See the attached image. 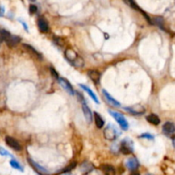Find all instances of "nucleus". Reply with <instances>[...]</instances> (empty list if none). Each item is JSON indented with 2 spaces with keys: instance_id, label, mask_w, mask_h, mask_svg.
Here are the masks:
<instances>
[{
  "instance_id": "1",
  "label": "nucleus",
  "mask_w": 175,
  "mask_h": 175,
  "mask_svg": "<svg viewBox=\"0 0 175 175\" xmlns=\"http://www.w3.org/2000/svg\"><path fill=\"white\" fill-rule=\"evenodd\" d=\"M109 112L111 115V116L115 118V120H116L117 123L120 125L121 129H123L125 131L127 130L129 125H128L127 120L125 118L123 115H121V114L117 112V111H114V110H109Z\"/></svg>"
},
{
  "instance_id": "2",
  "label": "nucleus",
  "mask_w": 175,
  "mask_h": 175,
  "mask_svg": "<svg viewBox=\"0 0 175 175\" xmlns=\"http://www.w3.org/2000/svg\"><path fill=\"white\" fill-rule=\"evenodd\" d=\"M103 136L107 140L113 141L119 136V132L117 131V128L112 124L108 125L106 128L103 130Z\"/></svg>"
},
{
  "instance_id": "3",
  "label": "nucleus",
  "mask_w": 175,
  "mask_h": 175,
  "mask_svg": "<svg viewBox=\"0 0 175 175\" xmlns=\"http://www.w3.org/2000/svg\"><path fill=\"white\" fill-rule=\"evenodd\" d=\"M27 161H28V163L30 164V166L32 167V168L36 171V173L40 175H49V172L48 170H46L44 167H42V166H40V164H38L36 161H34L33 159H31V158H28L27 159Z\"/></svg>"
},
{
  "instance_id": "4",
  "label": "nucleus",
  "mask_w": 175,
  "mask_h": 175,
  "mask_svg": "<svg viewBox=\"0 0 175 175\" xmlns=\"http://www.w3.org/2000/svg\"><path fill=\"white\" fill-rule=\"evenodd\" d=\"M124 110L132 115H142L145 112V109L140 104H135V105L126 107L124 108Z\"/></svg>"
},
{
  "instance_id": "5",
  "label": "nucleus",
  "mask_w": 175,
  "mask_h": 175,
  "mask_svg": "<svg viewBox=\"0 0 175 175\" xmlns=\"http://www.w3.org/2000/svg\"><path fill=\"white\" fill-rule=\"evenodd\" d=\"M5 142H6L8 146H10L11 149L16 150V151H21L22 150V147L20 144V143L16 139L12 138V137H10V136L6 137L5 138Z\"/></svg>"
},
{
  "instance_id": "6",
  "label": "nucleus",
  "mask_w": 175,
  "mask_h": 175,
  "mask_svg": "<svg viewBox=\"0 0 175 175\" xmlns=\"http://www.w3.org/2000/svg\"><path fill=\"white\" fill-rule=\"evenodd\" d=\"M58 82L59 84L62 85V87L63 88L69 95L73 96V94H74V91H73V86H72V85L70 84L69 80H66L64 78H58Z\"/></svg>"
},
{
  "instance_id": "7",
  "label": "nucleus",
  "mask_w": 175,
  "mask_h": 175,
  "mask_svg": "<svg viewBox=\"0 0 175 175\" xmlns=\"http://www.w3.org/2000/svg\"><path fill=\"white\" fill-rule=\"evenodd\" d=\"M120 152L124 155H130L132 153L133 151V148H132V144L131 142H128L126 140H123L121 144H120Z\"/></svg>"
},
{
  "instance_id": "8",
  "label": "nucleus",
  "mask_w": 175,
  "mask_h": 175,
  "mask_svg": "<svg viewBox=\"0 0 175 175\" xmlns=\"http://www.w3.org/2000/svg\"><path fill=\"white\" fill-rule=\"evenodd\" d=\"M100 170L104 175H116L115 168L110 164H102L100 166Z\"/></svg>"
},
{
  "instance_id": "9",
  "label": "nucleus",
  "mask_w": 175,
  "mask_h": 175,
  "mask_svg": "<svg viewBox=\"0 0 175 175\" xmlns=\"http://www.w3.org/2000/svg\"><path fill=\"white\" fill-rule=\"evenodd\" d=\"M162 131L166 135H172V134L175 133V125L173 122L168 121L162 126Z\"/></svg>"
},
{
  "instance_id": "10",
  "label": "nucleus",
  "mask_w": 175,
  "mask_h": 175,
  "mask_svg": "<svg viewBox=\"0 0 175 175\" xmlns=\"http://www.w3.org/2000/svg\"><path fill=\"white\" fill-rule=\"evenodd\" d=\"M65 56L69 62L73 63L76 60L77 57L79 56V55H78V53H77L76 51L73 50L72 48H68L65 51Z\"/></svg>"
},
{
  "instance_id": "11",
  "label": "nucleus",
  "mask_w": 175,
  "mask_h": 175,
  "mask_svg": "<svg viewBox=\"0 0 175 175\" xmlns=\"http://www.w3.org/2000/svg\"><path fill=\"white\" fill-rule=\"evenodd\" d=\"M102 94H103V97H104V98L107 100V102H109L110 104H111L112 106H115V107H120V103L118 101H117L116 99H115L112 97V96L110 95V93L108 92V91H106V90H102Z\"/></svg>"
},
{
  "instance_id": "12",
  "label": "nucleus",
  "mask_w": 175,
  "mask_h": 175,
  "mask_svg": "<svg viewBox=\"0 0 175 175\" xmlns=\"http://www.w3.org/2000/svg\"><path fill=\"white\" fill-rule=\"evenodd\" d=\"M23 46L25 48L27 51H28V53H29L30 55H32L34 57V58L38 59V60H42V55L40 54V52H38V51L33 47V46H31L30 44H23Z\"/></svg>"
},
{
  "instance_id": "13",
  "label": "nucleus",
  "mask_w": 175,
  "mask_h": 175,
  "mask_svg": "<svg viewBox=\"0 0 175 175\" xmlns=\"http://www.w3.org/2000/svg\"><path fill=\"white\" fill-rule=\"evenodd\" d=\"M38 27L41 33H47L49 31V24L44 17H40L38 20Z\"/></svg>"
},
{
  "instance_id": "14",
  "label": "nucleus",
  "mask_w": 175,
  "mask_h": 175,
  "mask_svg": "<svg viewBox=\"0 0 175 175\" xmlns=\"http://www.w3.org/2000/svg\"><path fill=\"white\" fill-rule=\"evenodd\" d=\"M87 74L88 76H89V78L93 81V83L98 84L99 81H100V79H101V73H99L98 71H97V70H94V69L89 70Z\"/></svg>"
},
{
  "instance_id": "15",
  "label": "nucleus",
  "mask_w": 175,
  "mask_h": 175,
  "mask_svg": "<svg viewBox=\"0 0 175 175\" xmlns=\"http://www.w3.org/2000/svg\"><path fill=\"white\" fill-rule=\"evenodd\" d=\"M126 165H127V168L128 169H130V170H136L137 168H139V160H137L135 157H130L127 160Z\"/></svg>"
},
{
  "instance_id": "16",
  "label": "nucleus",
  "mask_w": 175,
  "mask_h": 175,
  "mask_svg": "<svg viewBox=\"0 0 175 175\" xmlns=\"http://www.w3.org/2000/svg\"><path fill=\"white\" fill-rule=\"evenodd\" d=\"M82 110H83V113H84L85 118L86 121L88 123H91L92 121V117H93L92 116V113H91V110L89 109V107L85 102L82 103Z\"/></svg>"
},
{
  "instance_id": "17",
  "label": "nucleus",
  "mask_w": 175,
  "mask_h": 175,
  "mask_svg": "<svg viewBox=\"0 0 175 175\" xmlns=\"http://www.w3.org/2000/svg\"><path fill=\"white\" fill-rule=\"evenodd\" d=\"M20 41H21V38L18 36H15V35H10V37L8 40H5L6 44H7L10 47H14V46H15Z\"/></svg>"
},
{
  "instance_id": "18",
  "label": "nucleus",
  "mask_w": 175,
  "mask_h": 175,
  "mask_svg": "<svg viewBox=\"0 0 175 175\" xmlns=\"http://www.w3.org/2000/svg\"><path fill=\"white\" fill-rule=\"evenodd\" d=\"M146 120H148L150 123H151V124L155 125V126L159 125L160 122V118L157 116L156 114H150V115H149L148 116L146 117Z\"/></svg>"
},
{
  "instance_id": "19",
  "label": "nucleus",
  "mask_w": 175,
  "mask_h": 175,
  "mask_svg": "<svg viewBox=\"0 0 175 175\" xmlns=\"http://www.w3.org/2000/svg\"><path fill=\"white\" fill-rule=\"evenodd\" d=\"M80 87H81V88H82L83 90H85V91H86V92H87L88 95L90 96V97H91V98H92V99H93V100H94V102H95L96 103H99L98 98H97V96H96L95 93H94L93 91H91V89H90V88L87 87V86H85V85H82V84H80Z\"/></svg>"
},
{
  "instance_id": "20",
  "label": "nucleus",
  "mask_w": 175,
  "mask_h": 175,
  "mask_svg": "<svg viewBox=\"0 0 175 175\" xmlns=\"http://www.w3.org/2000/svg\"><path fill=\"white\" fill-rule=\"evenodd\" d=\"M92 169H94L93 165L90 163V162H88V161H85L84 163H82V165L80 166V170L83 173H88Z\"/></svg>"
},
{
  "instance_id": "21",
  "label": "nucleus",
  "mask_w": 175,
  "mask_h": 175,
  "mask_svg": "<svg viewBox=\"0 0 175 175\" xmlns=\"http://www.w3.org/2000/svg\"><path fill=\"white\" fill-rule=\"evenodd\" d=\"M94 120H95V124L98 128H102L104 125V121L102 120L101 115L98 112H94Z\"/></svg>"
},
{
  "instance_id": "22",
  "label": "nucleus",
  "mask_w": 175,
  "mask_h": 175,
  "mask_svg": "<svg viewBox=\"0 0 175 175\" xmlns=\"http://www.w3.org/2000/svg\"><path fill=\"white\" fill-rule=\"evenodd\" d=\"M10 166L12 167V168H15V169H16V170H19V171H21V172L24 171L23 167H22V165L20 164V163H19L17 160H15V159H12V160H10Z\"/></svg>"
},
{
  "instance_id": "23",
  "label": "nucleus",
  "mask_w": 175,
  "mask_h": 175,
  "mask_svg": "<svg viewBox=\"0 0 175 175\" xmlns=\"http://www.w3.org/2000/svg\"><path fill=\"white\" fill-rule=\"evenodd\" d=\"M74 67H76V68H82L85 64V62H84V59L82 58L81 56H78L76 58V60L74 61V62L72 63Z\"/></svg>"
},
{
  "instance_id": "24",
  "label": "nucleus",
  "mask_w": 175,
  "mask_h": 175,
  "mask_svg": "<svg viewBox=\"0 0 175 175\" xmlns=\"http://www.w3.org/2000/svg\"><path fill=\"white\" fill-rule=\"evenodd\" d=\"M124 2L126 4L129 5L130 7H131L132 9H134V10H139L141 11V10L139 9V7L138 6V4H136L135 2L133 1V0H124Z\"/></svg>"
},
{
  "instance_id": "25",
  "label": "nucleus",
  "mask_w": 175,
  "mask_h": 175,
  "mask_svg": "<svg viewBox=\"0 0 175 175\" xmlns=\"http://www.w3.org/2000/svg\"><path fill=\"white\" fill-rule=\"evenodd\" d=\"M77 166V162L76 161H73L72 163H70L68 167H66L62 172H61V173H68V172H70L71 170H73V168H75V167Z\"/></svg>"
},
{
  "instance_id": "26",
  "label": "nucleus",
  "mask_w": 175,
  "mask_h": 175,
  "mask_svg": "<svg viewBox=\"0 0 175 175\" xmlns=\"http://www.w3.org/2000/svg\"><path fill=\"white\" fill-rule=\"evenodd\" d=\"M10 32L9 31H7V30L5 29H2L0 30V36L2 37V39H3V40H8L10 37Z\"/></svg>"
},
{
  "instance_id": "27",
  "label": "nucleus",
  "mask_w": 175,
  "mask_h": 175,
  "mask_svg": "<svg viewBox=\"0 0 175 175\" xmlns=\"http://www.w3.org/2000/svg\"><path fill=\"white\" fill-rule=\"evenodd\" d=\"M153 21L159 27H161V26L163 25V18H161V17H155L153 19Z\"/></svg>"
},
{
  "instance_id": "28",
  "label": "nucleus",
  "mask_w": 175,
  "mask_h": 175,
  "mask_svg": "<svg viewBox=\"0 0 175 175\" xmlns=\"http://www.w3.org/2000/svg\"><path fill=\"white\" fill-rule=\"evenodd\" d=\"M0 155H1V156H12L9 151H7L5 149L2 148V147H0Z\"/></svg>"
},
{
  "instance_id": "29",
  "label": "nucleus",
  "mask_w": 175,
  "mask_h": 175,
  "mask_svg": "<svg viewBox=\"0 0 175 175\" xmlns=\"http://www.w3.org/2000/svg\"><path fill=\"white\" fill-rule=\"evenodd\" d=\"M38 10V8H37L36 5L34 4H31L29 6V12L30 14H35Z\"/></svg>"
},
{
  "instance_id": "30",
  "label": "nucleus",
  "mask_w": 175,
  "mask_h": 175,
  "mask_svg": "<svg viewBox=\"0 0 175 175\" xmlns=\"http://www.w3.org/2000/svg\"><path fill=\"white\" fill-rule=\"evenodd\" d=\"M50 71H51V75H52V77H54L55 79H56V80H58V73H57V72L53 68H50Z\"/></svg>"
},
{
  "instance_id": "31",
  "label": "nucleus",
  "mask_w": 175,
  "mask_h": 175,
  "mask_svg": "<svg viewBox=\"0 0 175 175\" xmlns=\"http://www.w3.org/2000/svg\"><path fill=\"white\" fill-rule=\"evenodd\" d=\"M87 175H99V173L98 172L96 171L95 169H92L91 172H89L88 173H86Z\"/></svg>"
},
{
  "instance_id": "32",
  "label": "nucleus",
  "mask_w": 175,
  "mask_h": 175,
  "mask_svg": "<svg viewBox=\"0 0 175 175\" xmlns=\"http://www.w3.org/2000/svg\"><path fill=\"white\" fill-rule=\"evenodd\" d=\"M141 138H147V139H153L152 136H150V134H143L141 135Z\"/></svg>"
},
{
  "instance_id": "33",
  "label": "nucleus",
  "mask_w": 175,
  "mask_h": 175,
  "mask_svg": "<svg viewBox=\"0 0 175 175\" xmlns=\"http://www.w3.org/2000/svg\"><path fill=\"white\" fill-rule=\"evenodd\" d=\"M4 8L0 5V16L4 15Z\"/></svg>"
},
{
  "instance_id": "34",
  "label": "nucleus",
  "mask_w": 175,
  "mask_h": 175,
  "mask_svg": "<svg viewBox=\"0 0 175 175\" xmlns=\"http://www.w3.org/2000/svg\"><path fill=\"white\" fill-rule=\"evenodd\" d=\"M130 175H140V174H139V173H138V172L133 171V172H131V173H130Z\"/></svg>"
},
{
  "instance_id": "35",
  "label": "nucleus",
  "mask_w": 175,
  "mask_h": 175,
  "mask_svg": "<svg viewBox=\"0 0 175 175\" xmlns=\"http://www.w3.org/2000/svg\"><path fill=\"white\" fill-rule=\"evenodd\" d=\"M173 147L175 148V137L174 138H173Z\"/></svg>"
},
{
  "instance_id": "36",
  "label": "nucleus",
  "mask_w": 175,
  "mask_h": 175,
  "mask_svg": "<svg viewBox=\"0 0 175 175\" xmlns=\"http://www.w3.org/2000/svg\"><path fill=\"white\" fill-rule=\"evenodd\" d=\"M2 41H3V39H2V37L0 36V43H1Z\"/></svg>"
},
{
  "instance_id": "37",
  "label": "nucleus",
  "mask_w": 175,
  "mask_h": 175,
  "mask_svg": "<svg viewBox=\"0 0 175 175\" xmlns=\"http://www.w3.org/2000/svg\"><path fill=\"white\" fill-rule=\"evenodd\" d=\"M145 175H153V174H150V173H147V174H145Z\"/></svg>"
},
{
  "instance_id": "38",
  "label": "nucleus",
  "mask_w": 175,
  "mask_h": 175,
  "mask_svg": "<svg viewBox=\"0 0 175 175\" xmlns=\"http://www.w3.org/2000/svg\"><path fill=\"white\" fill-rule=\"evenodd\" d=\"M30 1H33V2H34V1H35V0H30Z\"/></svg>"
}]
</instances>
